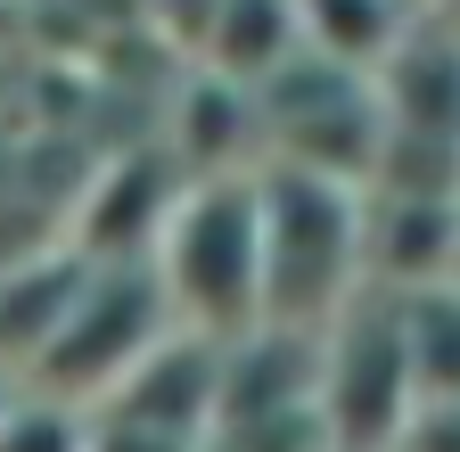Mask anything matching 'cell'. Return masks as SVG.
I'll list each match as a JSON object with an SVG mask.
<instances>
[{
    "instance_id": "6da1fadb",
    "label": "cell",
    "mask_w": 460,
    "mask_h": 452,
    "mask_svg": "<svg viewBox=\"0 0 460 452\" xmlns=\"http://www.w3.org/2000/svg\"><path fill=\"white\" fill-rule=\"evenodd\" d=\"M255 239H263V305L255 329L321 337L362 288V190L313 173H255Z\"/></svg>"
},
{
    "instance_id": "8fae6325",
    "label": "cell",
    "mask_w": 460,
    "mask_h": 452,
    "mask_svg": "<svg viewBox=\"0 0 460 452\" xmlns=\"http://www.w3.org/2000/svg\"><path fill=\"white\" fill-rule=\"evenodd\" d=\"M83 279H91V263L75 247H49V255H25V263L0 271V378H9V362H17V378L41 362L58 321L75 313Z\"/></svg>"
},
{
    "instance_id": "2e32d148",
    "label": "cell",
    "mask_w": 460,
    "mask_h": 452,
    "mask_svg": "<svg viewBox=\"0 0 460 452\" xmlns=\"http://www.w3.org/2000/svg\"><path fill=\"white\" fill-rule=\"evenodd\" d=\"M411 9H444V0H411Z\"/></svg>"
},
{
    "instance_id": "5bb4252c",
    "label": "cell",
    "mask_w": 460,
    "mask_h": 452,
    "mask_svg": "<svg viewBox=\"0 0 460 452\" xmlns=\"http://www.w3.org/2000/svg\"><path fill=\"white\" fill-rule=\"evenodd\" d=\"M0 452H91V412L17 386L9 403H0Z\"/></svg>"
},
{
    "instance_id": "7a4b0ae2",
    "label": "cell",
    "mask_w": 460,
    "mask_h": 452,
    "mask_svg": "<svg viewBox=\"0 0 460 452\" xmlns=\"http://www.w3.org/2000/svg\"><path fill=\"white\" fill-rule=\"evenodd\" d=\"M148 279L172 313V329L230 346L255 329L263 305V239H255V173L247 182H190L172 222L148 247Z\"/></svg>"
},
{
    "instance_id": "ba28073f",
    "label": "cell",
    "mask_w": 460,
    "mask_h": 452,
    "mask_svg": "<svg viewBox=\"0 0 460 452\" xmlns=\"http://www.w3.org/2000/svg\"><path fill=\"white\" fill-rule=\"evenodd\" d=\"M452 263H460V206L362 190V288L420 297V288H444Z\"/></svg>"
},
{
    "instance_id": "52a82bcc",
    "label": "cell",
    "mask_w": 460,
    "mask_h": 452,
    "mask_svg": "<svg viewBox=\"0 0 460 452\" xmlns=\"http://www.w3.org/2000/svg\"><path fill=\"white\" fill-rule=\"evenodd\" d=\"M181 164H172L164 148H140V156H115L107 173L91 182V206H83V231L66 239L83 263H148L156 231L172 222V206H181Z\"/></svg>"
},
{
    "instance_id": "e0dca14e",
    "label": "cell",
    "mask_w": 460,
    "mask_h": 452,
    "mask_svg": "<svg viewBox=\"0 0 460 452\" xmlns=\"http://www.w3.org/2000/svg\"><path fill=\"white\" fill-rule=\"evenodd\" d=\"M0 403H9V378H0Z\"/></svg>"
},
{
    "instance_id": "30bf717a",
    "label": "cell",
    "mask_w": 460,
    "mask_h": 452,
    "mask_svg": "<svg viewBox=\"0 0 460 452\" xmlns=\"http://www.w3.org/2000/svg\"><path fill=\"white\" fill-rule=\"evenodd\" d=\"M288 58H305L296 0H214L206 41H198V75H214L230 91H263Z\"/></svg>"
},
{
    "instance_id": "8992f818",
    "label": "cell",
    "mask_w": 460,
    "mask_h": 452,
    "mask_svg": "<svg viewBox=\"0 0 460 452\" xmlns=\"http://www.w3.org/2000/svg\"><path fill=\"white\" fill-rule=\"evenodd\" d=\"M214 362H222L214 337L164 329L156 346L132 362V378L115 386L91 420H115V428L164 436V444H181V452H206V436H214Z\"/></svg>"
},
{
    "instance_id": "7c38bea8",
    "label": "cell",
    "mask_w": 460,
    "mask_h": 452,
    "mask_svg": "<svg viewBox=\"0 0 460 452\" xmlns=\"http://www.w3.org/2000/svg\"><path fill=\"white\" fill-rule=\"evenodd\" d=\"M420 17L428 9H411V0H296L305 49L329 58V66H345V75H378Z\"/></svg>"
},
{
    "instance_id": "9a60e30c",
    "label": "cell",
    "mask_w": 460,
    "mask_h": 452,
    "mask_svg": "<svg viewBox=\"0 0 460 452\" xmlns=\"http://www.w3.org/2000/svg\"><path fill=\"white\" fill-rule=\"evenodd\" d=\"M394 452H460V403H411Z\"/></svg>"
},
{
    "instance_id": "ac0fdd59",
    "label": "cell",
    "mask_w": 460,
    "mask_h": 452,
    "mask_svg": "<svg viewBox=\"0 0 460 452\" xmlns=\"http://www.w3.org/2000/svg\"><path fill=\"white\" fill-rule=\"evenodd\" d=\"M452 288H460V263H452Z\"/></svg>"
},
{
    "instance_id": "9c48e42d",
    "label": "cell",
    "mask_w": 460,
    "mask_h": 452,
    "mask_svg": "<svg viewBox=\"0 0 460 452\" xmlns=\"http://www.w3.org/2000/svg\"><path fill=\"white\" fill-rule=\"evenodd\" d=\"M370 91H378L386 132L460 148V41H452L444 17H420L411 33H402L394 58L370 75Z\"/></svg>"
},
{
    "instance_id": "277c9868",
    "label": "cell",
    "mask_w": 460,
    "mask_h": 452,
    "mask_svg": "<svg viewBox=\"0 0 460 452\" xmlns=\"http://www.w3.org/2000/svg\"><path fill=\"white\" fill-rule=\"evenodd\" d=\"M164 329H172V313H164V297H156L148 263H91L75 313L58 321V337L41 346V362L25 370V386L49 394V403L99 412Z\"/></svg>"
},
{
    "instance_id": "3957f363",
    "label": "cell",
    "mask_w": 460,
    "mask_h": 452,
    "mask_svg": "<svg viewBox=\"0 0 460 452\" xmlns=\"http://www.w3.org/2000/svg\"><path fill=\"white\" fill-rule=\"evenodd\" d=\"M255 99V132H263V164L279 173H313L337 190H362L370 164L386 148V116H378V91L370 75H345L329 58H288Z\"/></svg>"
},
{
    "instance_id": "5b68a950",
    "label": "cell",
    "mask_w": 460,
    "mask_h": 452,
    "mask_svg": "<svg viewBox=\"0 0 460 452\" xmlns=\"http://www.w3.org/2000/svg\"><path fill=\"white\" fill-rule=\"evenodd\" d=\"M321 428L337 452H394L402 420H411V362H402V321L394 297L354 288L329 329H321Z\"/></svg>"
},
{
    "instance_id": "4fadbf2b",
    "label": "cell",
    "mask_w": 460,
    "mask_h": 452,
    "mask_svg": "<svg viewBox=\"0 0 460 452\" xmlns=\"http://www.w3.org/2000/svg\"><path fill=\"white\" fill-rule=\"evenodd\" d=\"M402 321V362H411V394L420 403H460V288H420L394 297Z\"/></svg>"
}]
</instances>
